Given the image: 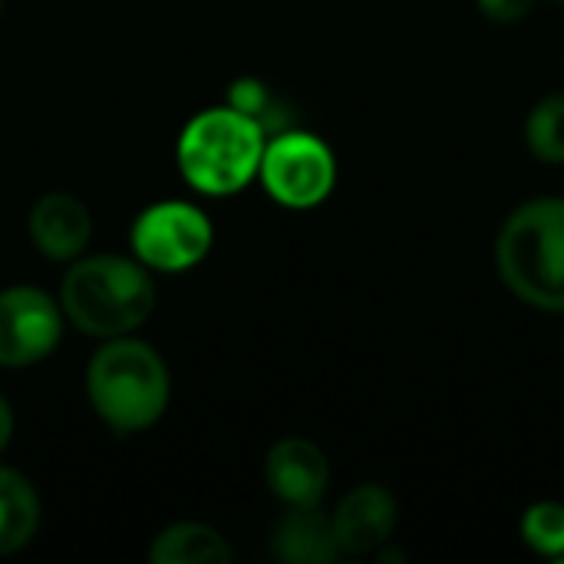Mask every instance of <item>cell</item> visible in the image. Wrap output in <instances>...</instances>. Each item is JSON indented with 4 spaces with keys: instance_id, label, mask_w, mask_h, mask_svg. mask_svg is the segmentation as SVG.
<instances>
[{
    "instance_id": "obj_1",
    "label": "cell",
    "mask_w": 564,
    "mask_h": 564,
    "mask_svg": "<svg viewBox=\"0 0 564 564\" xmlns=\"http://www.w3.org/2000/svg\"><path fill=\"white\" fill-rule=\"evenodd\" d=\"M155 307L152 278L129 258L96 254L63 278V311L89 337H126Z\"/></svg>"
},
{
    "instance_id": "obj_2",
    "label": "cell",
    "mask_w": 564,
    "mask_h": 564,
    "mask_svg": "<svg viewBox=\"0 0 564 564\" xmlns=\"http://www.w3.org/2000/svg\"><path fill=\"white\" fill-rule=\"evenodd\" d=\"M502 281L532 307L564 311V198L522 205L499 235Z\"/></svg>"
},
{
    "instance_id": "obj_3",
    "label": "cell",
    "mask_w": 564,
    "mask_h": 564,
    "mask_svg": "<svg viewBox=\"0 0 564 564\" xmlns=\"http://www.w3.org/2000/svg\"><path fill=\"white\" fill-rule=\"evenodd\" d=\"M86 390L96 413L116 433H139L169 406V370L149 344L112 337L93 357Z\"/></svg>"
},
{
    "instance_id": "obj_4",
    "label": "cell",
    "mask_w": 564,
    "mask_h": 564,
    "mask_svg": "<svg viewBox=\"0 0 564 564\" xmlns=\"http://www.w3.org/2000/svg\"><path fill=\"white\" fill-rule=\"evenodd\" d=\"M264 155V129L235 106L195 116L178 139V169L205 195L245 188Z\"/></svg>"
},
{
    "instance_id": "obj_5",
    "label": "cell",
    "mask_w": 564,
    "mask_h": 564,
    "mask_svg": "<svg viewBox=\"0 0 564 564\" xmlns=\"http://www.w3.org/2000/svg\"><path fill=\"white\" fill-rule=\"evenodd\" d=\"M264 188L288 208L321 205L337 178L330 149L307 132H281L264 145L261 155Z\"/></svg>"
},
{
    "instance_id": "obj_6",
    "label": "cell",
    "mask_w": 564,
    "mask_h": 564,
    "mask_svg": "<svg viewBox=\"0 0 564 564\" xmlns=\"http://www.w3.org/2000/svg\"><path fill=\"white\" fill-rule=\"evenodd\" d=\"M135 258L155 271H185L212 248L208 218L185 202H162L139 215L132 228Z\"/></svg>"
},
{
    "instance_id": "obj_7",
    "label": "cell",
    "mask_w": 564,
    "mask_h": 564,
    "mask_svg": "<svg viewBox=\"0 0 564 564\" xmlns=\"http://www.w3.org/2000/svg\"><path fill=\"white\" fill-rule=\"evenodd\" d=\"M59 311L36 288L0 291V367H26L53 354L59 340Z\"/></svg>"
},
{
    "instance_id": "obj_8",
    "label": "cell",
    "mask_w": 564,
    "mask_h": 564,
    "mask_svg": "<svg viewBox=\"0 0 564 564\" xmlns=\"http://www.w3.org/2000/svg\"><path fill=\"white\" fill-rule=\"evenodd\" d=\"M397 525V502L383 486H357L334 516V535L340 552L370 555L390 542Z\"/></svg>"
},
{
    "instance_id": "obj_9",
    "label": "cell",
    "mask_w": 564,
    "mask_h": 564,
    "mask_svg": "<svg viewBox=\"0 0 564 564\" xmlns=\"http://www.w3.org/2000/svg\"><path fill=\"white\" fill-rule=\"evenodd\" d=\"M264 476H268L271 492L281 502H288V506H317L324 489H327L330 469H327L324 453L314 443H307V440H281L268 453Z\"/></svg>"
},
{
    "instance_id": "obj_10",
    "label": "cell",
    "mask_w": 564,
    "mask_h": 564,
    "mask_svg": "<svg viewBox=\"0 0 564 564\" xmlns=\"http://www.w3.org/2000/svg\"><path fill=\"white\" fill-rule=\"evenodd\" d=\"M26 225H30L33 245L46 258H53V261L76 258L89 245V235H93V221H89L86 205L76 195H69V192H50V195H43L33 205Z\"/></svg>"
},
{
    "instance_id": "obj_11",
    "label": "cell",
    "mask_w": 564,
    "mask_h": 564,
    "mask_svg": "<svg viewBox=\"0 0 564 564\" xmlns=\"http://www.w3.org/2000/svg\"><path fill=\"white\" fill-rule=\"evenodd\" d=\"M274 555L294 564H327L340 555L334 519L321 516L314 506H291V512L274 529Z\"/></svg>"
},
{
    "instance_id": "obj_12",
    "label": "cell",
    "mask_w": 564,
    "mask_h": 564,
    "mask_svg": "<svg viewBox=\"0 0 564 564\" xmlns=\"http://www.w3.org/2000/svg\"><path fill=\"white\" fill-rule=\"evenodd\" d=\"M40 525V499L33 486L0 466V555L23 549Z\"/></svg>"
},
{
    "instance_id": "obj_13",
    "label": "cell",
    "mask_w": 564,
    "mask_h": 564,
    "mask_svg": "<svg viewBox=\"0 0 564 564\" xmlns=\"http://www.w3.org/2000/svg\"><path fill=\"white\" fill-rule=\"evenodd\" d=\"M149 562L152 564H228L231 562V549L225 545V539L215 529L195 525V522H182L165 529L152 549H149Z\"/></svg>"
},
{
    "instance_id": "obj_14",
    "label": "cell",
    "mask_w": 564,
    "mask_h": 564,
    "mask_svg": "<svg viewBox=\"0 0 564 564\" xmlns=\"http://www.w3.org/2000/svg\"><path fill=\"white\" fill-rule=\"evenodd\" d=\"M525 139L542 162H564V96H549L532 109Z\"/></svg>"
},
{
    "instance_id": "obj_15",
    "label": "cell",
    "mask_w": 564,
    "mask_h": 564,
    "mask_svg": "<svg viewBox=\"0 0 564 564\" xmlns=\"http://www.w3.org/2000/svg\"><path fill=\"white\" fill-rule=\"evenodd\" d=\"M522 539L542 552L564 558V506L558 502H539L522 519Z\"/></svg>"
},
{
    "instance_id": "obj_16",
    "label": "cell",
    "mask_w": 564,
    "mask_h": 564,
    "mask_svg": "<svg viewBox=\"0 0 564 564\" xmlns=\"http://www.w3.org/2000/svg\"><path fill=\"white\" fill-rule=\"evenodd\" d=\"M231 106H235L238 112L251 116L264 132L274 129V126H281V122L274 119V102H271L268 89H264L258 79H241V83H235V86H231Z\"/></svg>"
},
{
    "instance_id": "obj_17",
    "label": "cell",
    "mask_w": 564,
    "mask_h": 564,
    "mask_svg": "<svg viewBox=\"0 0 564 564\" xmlns=\"http://www.w3.org/2000/svg\"><path fill=\"white\" fill-rule=\"evenodd\" d=\"M476 3L496 23H516L535 7V0H476Z\"/></svg>"
},
{
    "instance_id": "obj_18",
    "label": "cell",
    "mask_w": 564,
    "mask_h": 564,
    "mask_svg": "<svg viewBox=\"0 0 564 564\" xmlns=\"http://www.w3.org/2000/svg\"><path fill=\"white\" fill-rule=\"evenodd\" d=\"M10 433H13V413H10L7 400L0 397V449L10 443Z\"/></svg>"
},
{
    "instance_id": "obj_19",
    "label": "cell",
    "mask_w": 564,
    "mask_h": 564,
    "mask_svg": "<svg viewBox=\"0 0 564 564\" xmlns=\"http://www.w3.org/2000/svg\"><path fill=\"white\" fill-rule=\"evenodd\" d=\"M562 3H564V0H562Z\"/></svg>"
}]
</instances>
